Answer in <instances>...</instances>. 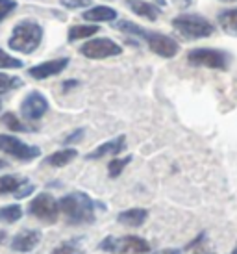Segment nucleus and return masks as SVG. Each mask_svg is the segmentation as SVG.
<instances>
[{"instance_id":"nucleus-6","label":"nucleus","mask_w":237,"mask_h":254,"mask_svg":"<svg viewBox=\"0 0 237 254\" xmlns=\"http://www.w3.org/2000/svg\"><path fill=\"white\" fill-rule=\"evenodd\" d=\"M80 54L89 60H104V58L122 54V47L110 37H97V39H89L87 43H84L80 47Z\"/></svg>"},{"instance_id":"nucleus-13","label":"nucleus","mask_w":237,"mask_h":254,"mask_svg":"<svg viewBox=\"0 0 237 254\" xmlns=\"http://www.w3.org/2000/svg\"><path fill=\"white\" fill-rule=\"evenodd\" d=\"M126 148V137L124 135H118L112 141H106L102 143L100 147H97L93 152L87 154V160H100V158H104V156H118L122 150Z\"/></svg>"},{"instance_id":"nucleus-15","label":"nucleus","mask_w":237,"mask_h":254,"mask_svg":"<svg viewBox=\"0 0 237 254\" xmlns=\"http://www.w3.org/2000/svg\"><path fill=\"white\" fill-rule=\"evenodd\" d=\"M148 217V212L145 208H130L117 215V221L124 226H141Z\"/></svg>"},{"instance_id":"nucleus-32","label":"nucleus","mask_w":237,"mask_h":254,"mask_svg":"<svg viewBox=\"0 0 237 254\" xmlns=\"http://www.w3.org/2000/svg\"><path fill=\"white\" fill-rule=\"evenodd\" d=\"M191 2H193V0H173V4H176V6L181 7V9H185V7L191 6Z\"/></svg>"},{"instance_id":"nucleus-24","label":"nucleus","mask_w":237,"mask_h":254,"mask_svg":"<svg viewBox=\"0 0 237 254\" xmlns=\"http://www.w3.org/2000/svg\"><path fill=\"white\" fill-rule=\"evenodd\" d=\"M130 162H132V156H126V158H115V160H112V162L108 163V175H110L112 178H117Z\"/></svg>"},{"instance_id":"nucleus-34","label":"nucleus","mask_w":237,"mask_h":254,"mask_svg":"<svg viewBox=\"0 0 237 254\" xmlns=\"http://www.w3.org/2000/svg\"><path fill=\"white\" fill-rule=\"evenodd\" d=\"M156 254H181L178 249H165V251H160V253H156Z\"/></svg>"},{"instance_id":"nucleus-5","label":"nucleus","mask_w":237,"mask_h":254,"mask_svg":"<svg viewBox=\"0 0 237 254\" xmlns=\"http://www.w3.org/2000/svg\"><path fill=\"white\" fill-rule=\"evenodd\" d=\"M187 62L195 67H208L217 71H226L230 67V56L219 49H193L187 54Z\"/></svg>"},{"instance_id":"nucleus-17","label":"nucleus","mask_w":237,"mask_h":254,"mask_svg":"<svg viewBox=\"0 0 237 254\" xmlns=\"http://www.w3.org/2000/svg\"><path fill=\"white\" fill-rule=\"evenodd\" d=\"M217 22H219V26L223 28L224 34L237 37V7L221 11L219 17H217Z\"/></svg>"},{"instance_id":"nucleus-4","label":"nucleus","mask_w":237,"mask_h":254,"mask_svg":"<svg viewBox=\"0 0 237 254\" xmlns=\"http://www.w3.org/2000/svg\"><path fill=\"white\" fill-rule=\"evenodd\" d=\"M98 247L106 253L113 254H147L150 251L147 240H143L139 236H122V238H106Z\"/></svg>"},{"instance_id":"nucleus-20","label":"nucleus","mask_w":237,"mask_h":254,"mask_svg":"<svg viewBox=\"0 0 237 254\" xmlns=\"http://www.w3.org/2000/svg\"><path fill=\"white\" fill-rule=\"evenodd\" d=\"M24 182H26V180H22V178H19V177H13V175L2 177L0 178V195H9V193L15 195Z\"/></svg>"},{"instance_id":"nucleus-19","label":"nucleus","mask_w":237,"mask_h":254,"mask_svg":"<svg viewBox=\"0 0 237 254\" xmlns=\"http://www.w3.org/2000/svg\"><path fill=\"white\" fill-rule=\"evenodd\" d=\"M98 26H95V24H80V26H72V28L69 30V41L74 43L78 41V39H89L91 36H95V34H98Z\"/></svg>"},{"instance_id":"nucleus-3","label":"nucleus","mask_w":237,"mask_h":254,"mask_svg":"<svg viewBox=\"0 0 237 254\" xmlns=\"http://www.w3.org/2000/svg\"><path fill=\"white\" fill-rule=\"evenodd\" d=\"M173 26H175V30L181 37H185L189 41L204 39V37H209L215 32V26H213L206 17L196 15V13L178 15V17L173 19Z\"/></svg>"},{"instance_id":"nucleus-14","label":"nucleus","mask_w":237,"mask_h":254,"mask_svg":"<svg viewBox=\"0 0 237 254\" xmlns=\"http://www.w3.org/2000/svg\"><path fill=\"white\" fill-rule=\"evenodd\" d=\"M82 17L89 22H112L117 19V11L110 6H95L84 11Z\"/></svg>"},{"instance_id":"nucleus-27","label":"nucleus","mask_w":237,"mask_h":254,"mask_svg":"<svg viewBox=\"0 0 237 254\" xmlns=\"http://www.w3.org/2000/svg\"><path fill=\"white\" fill-rule=\"evenodd\" d=\"M52 254H84V251H82V247H80L78 243H74V241H63L61 245H58V247L52 251Z\"/></svg>"},{"instance_id":"nucleus-33","label":"nucleus","mask_w":237,"mask_h":254,"mask_svg":"<svg viewBox=\"0 0 237 254\" xmlns=\"http://www.w3.org/2000/svg\"><path fill=\"white\" fill-rule=\"evenodd\" d=\"M78 82L76 80H67V82H63V91H69L70 87H76Z\"/></svg>"},{"instance_id":"nucleus-28","label":"nucleus","mask_w":237,"mask_h":254,"mask_svg":"<svg viewBox=\"0 0 237 254\" xmlns=\"http://www.w3.org/2000/svg\"><path fill=\"white\" fill-rule=\"evenodd\" d=\"M13 9H17V2L15 0H0V22L4 21Z\"/></svg>"},{"instance_id":"nucleus-35","label":"nucleus","mask_w":237,"mask_h":254,"mask_svg":"<svg viewBox=\"0 0 237 254\" xmlns=\"http://www.w3.org/2000/svg\"><path fill=\"white\" fill-rule=\"evenodd\" d=\"M6 230H0V243H4V240H6Z\"/></svg>"},{"instance_id":"nucleus-25","label":"nucleus","mask_w":237,"mask_h":254,"mask_svg":"<svg viewBox=\"0 0 237 254\" xmlns=\"http://www.w3.org/2000/svg\"><path fill=\"white\" fill-rule=\"evenodd\" d=\"M0 121H2V125H4V127L9 128V130H13V132H24V130H26V127L21 123V119L11 112L4 113Z\"/></svg>"},{"instance_id":"nucleus-30","label":"nucleus","mask_w":237,"mask_h":254,"mask_svg":"<svg viewBox=\"0 0 237 254\" xmlns=\"http://www.w3.org/2000/svg\"><path fill=\"white\" fill-rule=\"evenodd\" d=\"M84 128H78V130H74V132H70L65 139H63V143L65 145H72V143H78V141H82V137H84Z\"/></svg>"},{"instance_id":"nucleus-36","label":"nucleus","mask_w":237,"mask_h":254,"mask_svg":"<svg viewBox=\"0 0 237 254\" xmlns=\"http://www.w3.org/2000/svg\"><path fill=\"white\" fill-rule=\"evenodd\" d=\"M4 167H7V162L6 160H0V169H4Z\"/></svg>"},{"instance_id":"nucleus-8","label":"nucleus","mask_w":237,"mask_h":254,"mask_svg":"<svg viewBox=\"0 0 237 254\" xmlns=\"http://www.w3.org/2000/svg\"><path fill=\"white\" fill-rule=\"evenodd\" d=\"M30 213L37 217L39 221L43 223H56L58 221V215H59V206H58V200L50 193H41V195H37L34 197V200L30 202Z\"/></svg>"},{"instance_id":"nucleus-21","label":"nucleus","mask_w":237,"mask_h":254,"mask_svg":"<svg viewBox=\"0 0 237 254\" xmlns=\"http://www.w3.org/2000/svg\"><path fill=\"white\" fill-rule=\"evenodd\" d=\"M21 217H22V208L19 204H9V206L0 208V221H4L7 225L19 221Z\"/></svg>"},{"instance_id":"nucleus-23","label":"nucleus","mask_w":237,"mask_h":254,"mask_svg":"<svg viewBox=\"0 0 237 254\" xmlns=\"http://www.w3.org/2000/svg\"><path fill=\"white\" fill-rule=\"evenodd\" d=\"M22 87V80L19 76H9L6 72H0V93H7L11 89Z\"/></svg>"},{"instance_id":"nucleus-10","label":"nucleus","mask_w":237,"mask_h":254,"mask_svg":"<svg viewBox=\"0 0 237 254\" xmlns=\"http://www.w3.org/2000/svg\"><path fill=\"white\" fill-rule=\"evenodd\" d=\"M49 112V100L39 91L28 93L21 102V113L26 121H39Z\"/></svg>"},{"instance_id":"nucleus-12","label":"nucleus","mask_w":237,"mask_h":254,"mask_svg":"<svg viewBox=\"0 0 237 254\" xmlns=\"http://www.w3.org/2000/svg\"><path fill=\"white\" fill-rule=\"evenodd\" d=\"M41 243V232L39 230H22L17 234L11 241V249L17 253H30Z\"/></svg>"},{"instance_id":"nucleus-18","label":"nucleus","mask_w":237,"mask_h":254,"mask_svg":"<svg viewBox=\"0 0 237 254\" xmlns=\"http://www.w3.org/2000/svg\"><path fill=\"white\" fill-rule=\"evenodd\" d=\"M78 156L76 148H63V150H58L54 154H50L45 163L50 165V167H65V165H69L74 158Z\"/></svg>"},{"instance_id":"nucleus-31","label":"nucleus","mask_w":237,"mask_h":254,"mask_svg":"<svg viewBox=\"0 0 237 254\" xmlns=\"http://www.w3.org/2000/svg\"><path fill=\"white\" fill-rule=\"evenodd\" d=\"M34 190H35V186L34 184H30L28 180H26V182L22 184L21 188H19V191H17V193H15V197L17 198H24V197H28L30 193H34Z\"/></svg>"},{"instance_id":"nucleus-1","label":"nucleus","mask_w":237,"mask_h":254,"mask_svg":"<svg viewBox=\"0 0 237 254\" xmlns=\"http://www.w3.org/2000/svg\"><path fill=\"white\" fill-rule=\"evenodd\" d=\"M59 212L69 225H91L95 221V206L89 195L82 191L69 193L58 200Z\"/></svg>"},{"instance_id":"nucleus-7","label":"nucleus","mask_w":237,"mask_h":254,"mask_svg":"<svg viewBox=\"0 0 237 254\" xmlns=\"http://www.w3.org/2000/svg\"><path fill=\"white\" fill-rule=\"evenodd\" d=\"M0 150L9 156H13L17 160H22V162H32V160L39 158V154H41L39 147L26 145L19 137L7 134H0Z\"/></svg>"},{"instance_id":"nucleus-29","label":"nucleus","mask_w":237,"mask_h":254,"mask_svg":"<svg viewBox=\"0 0 237 254\" xmlns=\"http://www.w3.org/2000/svg\"><path fill=\"white\" fill-rule=\"evenodd\" d=\"M59 4L67 9H78V7H89L93 0H59Z\"/></svg>"},{"instance_id":"nucleus-11","label":"nucleus","mask_w":237,"mask_h":254,"mask_svg":"<svg viewBox=\"0 0 237 254\" xmlns=\"http://www.w3.org/2000/svg\"><path fill=\"white\" fill-rule=\"evenodd\" d=\"M69 65V58H58V60H50L45 64L34 65L28 69V74L35 80H45V78L56 76L59 72H63Z\"/></svg>"},{"instance_id":"nucleus-38","label":"nucleus","mask_w":237,"mask_h":254,"mask_svg":"<svg viewBox=\"0 0 237 254\" xmlns=\"http://www.w3.org/2000/svg\"><path fill=\"white\" fill-rule=\"evenodd\" d=\"M230 254H237V245H236V247H234V251H232Z\"/></svg>"},{"instance_id":"nucleus-26","label":"nucleus","mask_w":237,"mask_h":254,"mask_svg":"<svg viewBox=\"0 0 237 254\" xmlns=\"http://www.w3.org/2000/svg\"><path fill=\"white\" fill-rule=\"evenodd\" d=\"M22 67V62L19 58H13L9 56L7 52L0 49V69H21Z\"/></svg>"},{"instance_id":"nucleus-40","label":"nucleus","mask_w":237,"mask_h":254,"mask_svg":"<svg viewBox=\"0 0 237 254\" xmlns=\"http://www.w3.org/2000/svg\"><path fill=\"white\" fill-rule=\"evenodd\" d=\"M0 108H2V100H0Z\"/></svg>"},{"instance_id":"nucleus-22","label":"nucleus","mask_w":237,"mask_h":254,"mask_svg":"<svg viewBox=\"0 0 237 254\" xmlns=\"http://www.w3.org/2000/svg\"><path fill=\"white\" fill-rule=\"evenodd\" d=\"M115 28L120 30V32H124V34L139 37V39H145V36H147V30L141 28V26H137V24H133V22H130V21H118L117 24H115Z\"/></svg>"},{"instance_id":"nucleus-37","label":"nucleus","mask_w":237,"mask_h":254,"mask_svg":"<svg viewBox=\"0 0 237 254\" xmlns=\"http://www.w3.org/2000/svg\"><path fill=\"white\" fill-rule=\"evenodd\" d=\"M156 2H158V4H160V6H165V4H167V2H165V0H156Z\"/></svg>"},{"instance_id":"nucleus-16","label":"nucleus","mask_w":237,"mask_h":254,"mask_svg":"<svg viewBox=\"0 0 237 254\" xmlns=\"http://www.w3.org/2000/svg\"><path fill=\"white\" fill-rule=\"evenodd\" d=\"M128 7L132 9L135 15H139L143 19H148V21H156L160 17L161 9L154 4H148V2H141V0H128L126 2Z\"/></svg>"},{"instance_id":"nucleus-2","label":"nucleus","mask_w":237,"mask_h":254,"mask_svg":"<svg viewBox=\"0 0 237 254\" xmlns=\"http://www.w3.org/2000/svg\"><path fill=\"white\" fill-rule=\"evenodd\" d=\"M43 41V28L37 21H21L11 32L9 49L21 54H32Z\"/></svg>"},{"instance_id":"nucleus-39","label":"nucleus","mask_w":237,"mask_h":254,"mask_svg":"<svg viewBox=\"0 0 237 254\" xmlns=\"http://www.w3.org/2000/svg\"><path fill=\"white\" fill-rule=\"evenodd\" d=\"M196 254H213V253H196Z\"/></svg>"},{"instance_id":"nucleus-9","label":"nucleus","mask_w":237,"mask_h":254,"mask_svg":"<svg viewBox=\"0 0 237 254\" xmlns=\"http://www.w3.org/2000/svg\"><path fill=\"white\" fill-rule=\"evenodd\" d=\"M145 41H147L148 49L161 58H175L180 50V45L173 37L160 34V32H147Z\"/></svg>"}]
</instances>
